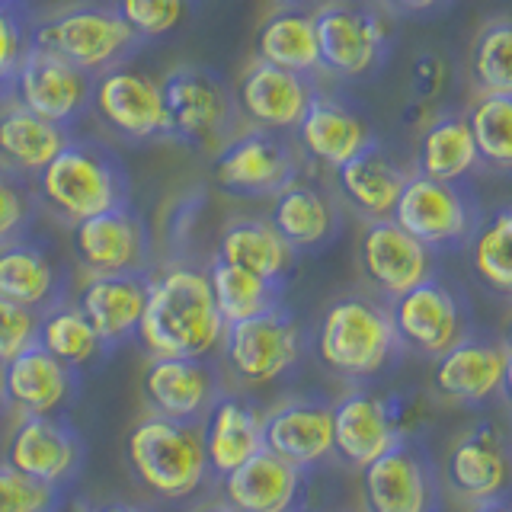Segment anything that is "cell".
Here are the masks:
<instances>
[{
    "instance_id": "7402d4cb",
    "label": "cell",
    "mask_w": 512,
    "mask_h": 512,
    "mask_svg": "<svg viewBox=\"0 0 512 512\" xmlns=\"http://www.w3.org/2000/svg\"><path fill=\"white\" fill-rule=\"evenodd\" d=\"M202 448L208 464V480L218 484L224 474L240 468L263 445V413L253 400L240 394H218V400L202 416Z\"/></svg>"
},
{
    "instance_id": "3957f363",
    "label": "cell",
    "mask_w": 512,
    "mask_h": 512,
    "mask_svg": "<svg viewBox=\"0 0 512 512\" xmlns=\"http://www.w3.org/2000/svg\"><path fill=\"white\" fill-rule=\"evenodd\" d=\"M29 45L58 55L90 77L119 68L141 48L119 7L109 4H71L29 16Z\"/></svg>"
},
{
    "instance_id": "f546056e",
    "label": "cell",
    "mask_w": 512,
    "mask_h": 512,
    "mask_svg": "<svg viewBox=\"0 0 512 512\" xmlns=\"http://www.w3.org/2000/svg\"><path fill=\"white\" fill-rule=\"evenodd\" d=\"M333 176H336L340 196L356 208L362 218L372 221V218H388L394 212V202L410 173L400 167L378 141H372L352 160H346L340 170H333Z\"/></svg>"
},
{
    "instance_id": "d6a6232c",
    "label": "cell",
    "mask_w": 512,
    "mask_h": 512,
    "mask_svg": "<svg viewBox=\"0 0 512 512\" xmlns=\"http://www.w3.org/2000/svg\"><path fill=\"white\" fill-rule=\"evenodd\" d=\"M215 256H221V260H228L234 266H244L263 279L285 285L298 253L288 247V240L276 231V224L269 218L237 215L221 228Z\"/></svg>"
},
{
    "instance_id": "9c48e42d",
    "label": "cell",
    "mask_w": 512,
    "mask_h": 512,
    "mask_svg": "<svg viewBox=\"0 0 512 512\" xmlns=\"http://www.w3.org/2000/svg\"><path fill=\"white\" fill-rule=\"evenodd\" d=\"M314 13L320 71L340 80L368 77L388 52L381 13L359 0H324Z\"/></svg>"
},
{
    "instance_id": "c3c4849f",
    "label": "cell",
    "mask_w": 512,
    "mask_h": 512,
    "mask_svg": "<svg viewBox=\"0 0 512 512\" xmlns=\"http://www.w3.org/2000/svg\"><path fill=\"white\" fill-rule=\"evenodd\" d=\"M474 512H512V500H503L500 493L487 496V500H477Z\"/></svg>"
},
{
    "instance_id": "9f6ffc18",
    "label": "cell",
    "mask_w": 512,
    "mask_h": 512,
    "mask_svg": "<svg viewBox=\"0 0 512 512\" xmlns=\"http://www.w3.org/2000/svg\"><path fill=\"white\" fill-rule=\"evenodd\" d=\"M285 4H295V0H285Z\"/></svg>"
},
{
    "instance_id": "f35d334b",
    "label": "cell",
    "mask_w": 512,
    "mask_h": 512,
    "mask_svg": "<svg viewBox=\"0 0 512 512\" xmlns=\"http://www.w3.org/2000/svg\"><path fill=\"white\" fill-rule=\"evenodd\" d=\"M468 77L477 93H512V20L477 29L468 48Z\"/></svg>"
},
{
    "instance_id": "7bdbcfd3",
    "label": "cell",
    "mask_w": 512,
    "mask_h": 512,
    "mask_svg": "<svg viewBox=\"0 0 512 512\" xmlns=\"http://www.w3.org/2000/svg\"><path fill=\"white\" fill-rule=\"evenodd\" d=\"M64 506V487L42 484L0 464V512H58Z\"/></svg>"
},
{
    "instance_id": "4316f807",
    "label": "cell",
    "mask_w": 512,
    "mask_h": 512,
    "mask_svg": "<svg viewBox=\"0 0 512 512\" xmlns=\"http://www.w3.org/2000/svg\"><path fill=\"white\" fill-rule=\"evenodd\" d=\"M218 484L237 512H292L301 496V471L269 448H260Z\"/></svg>"
},
{
    "instance_id": "8992f818",
    "label": "cell",
    "mask_w": 512,
    "mask_h": 512,
    "mask_svg": "<svg viewBox=\"0 0 512 512\" xmlns=\"http://www.w3.org/2000/svg\"><path fill=\"white\" fill-rule=\"evenodd\" d=\"M160 84H164L167 96L173 141L215 154L234 135L240 112L234 103V90L224 84L221 74L205 68V64H180Z\"/></svg>"
},
{
    "instance_id": "7a4b0ae2",
    "label": "cell",
    "mask_w": 512,
    "mask_h": 512,
    "mask_svg": "<svg viewBox=\"0 0 512 512\" xmlns=\"http://www.w3.org/2000/svg\"><path fill=\"white\" fill-rule=\"evenodd\" d=\"M39 212L74 228L77 221L93 218L128 199V173L119 154L96 138L68 135L58 154L32 180Z\"/></svg>"
},
{
    "instance_id": "44dd1931",
    "label": "cell",
    "mask_w": 512,
    "mask_h": 512,
    "mask_svg": "<svg viewBox=\"0 0 512 512\" xmlns=\"http://www.w3.org/2000/svg\"><path fill=\"white\" fill-rule=\"evenodd\" d=\"M263 445L298 471H308L333 452V404L314 397L285 400L263 413Z\"/></svg>"
},
{
    "instance_id": "5bb4252c",
    "label": "cell",
    "mask_w": 512,
    "mask_h": 512,
    "mask_svg": "<svg viewBox=\"0 0 512 512\" xmlns=\"http://www.w3.org/2000/svg\"><path fill=\"white\" fill-rule=\"evenodd\" d=\"M4 461L32 480L68 487L84 468V442L68 416L29 413L16 423Z\"/></svg>"
},
{
    "instance_id": "11a10c76",
    "label": "cell",
    "mask_w": 512,
    "mask_h": 512,
    "mask_svg": "<svg viewBox=\"0 0 512 512\" xmlns=\"http://www.w3.org/2000/svg\"><path fill=\"white\" fill-rule=\"evenodd\" d=\"M7 407V400H4V365H0V410Z\"/></svg>"
},
{
    "instance_id": "f5cc1de1",
    "label": "cell",
    "mask_w": 512,
    "mask_h": 512,
    "mask_svg": "<svg viewBox=\"0 0 512 512\" xmlns=\"http://www.w3.org/2000/svg\"><path fill=\"white\" fill-rule=\"evenodd\" d=\"M0 7H13V10H26V0H0Z\"/></svg>"
},
{
    "instance_id": "83f0119b",
    "label": "cell",
    "mask_w": 512,
    "mask_h": 512,
    "mask_svg": "<svg viewBox=\"0 0 512 512\" xmlns=\"http://www.w3.org/2000/svg\"><path fill=\"white\" fill-rule=\"evenodd\" d=\"M397 439L384 397L352 391L333 404V455L349 468H365Z\"/></svg>"
},
{
    "instance_id": "e575fe53",
    "label": "cell",
    "mask_w": 512,
    "mask_h": 512,
    "mask_svg": "<svg viewBox=\"0 0 512 512\" xmlns=\"http://www.w3.org/2000/svg\"><path fill=\"white\" fill-rule=\"evenodd\" d=\"M413 167L420 176L442 183H455L480 167L468 116L464 112H442V116L429 119L420 141H416Z\"/></svg>"
},
{
    "instance_id": "bcb514c9",
    "label": "cell",
    "mask_w": 512,
    "mask_h": 512,
    "mask_svg": "<svg viewBox=\"0 0 512 512\" xmlns=\"http://www.w3.org/2000/svg\"><path fill=\"white\" fill-rule=\"evenodd\" d=\"M448 80H452V71H448V64H445L442 55H436V52L416 55L413 71H410L413 112H423V116H429L432 106H436L445 96Z\"/></svg>"
},
{
    "instance_id": "6da1fadb",
    "label": "cell",
    "mask_w": 512,
    "mask_h": 512,
    "mask_svg": "<svg viewBox=\"0 0 512 512\" xmlns=\"http://www.w3.org/2000/svg\"><path fill=\"white\" fill-rule=\"evenodd\" d=\"M224 327L205 269L173 263L148 276V304L138 327L148 356L208 359L221 346Z\"/></svg>"
},
{
    "instance_id": "4fadbf2b",
    "label": "cell",
    "mask_w": 512,
    "mask_h": 512,
    "mask_svg": "<svg viewBox=\"0 0 512 512\" xmlns=\"http://www.w3.org/2000/svg\"><path fill=\"white\" fill-rule=\"evenodd\" d=\"M71 250L84 272H151V234L132 202L77 221Z\"/></svg>"
},
{
    "instance_id": "8fae6325",
    "label": "cell",
    "mask_w": 512,
    "mask_h": 512,
    "mask_svg": "<svg viewBox=\"0 0 512 512\" xmlns=\"http://www.w3.org/2000/svg\"><path fill=\"white\" fill-rule=\"evenodd\" d=\"M90 112L122 141L144 144L170 138L164 84L154 74L125 68V64L93 77Z\"/></svg>"
},
{
    "instance_id": "ffe728a7",
    "label": "cell",
    "mask_w": 512,
    "mask_h": 512,
    "mask_svg": "<svg viewBox=\"0 0 512 512\" xmlns=\"http://www.w3.org/2000/svg\"><path fill=\"white\" fill-rule=\"evenodd\" d=\"M359 269L381 295L397 298L429 276V247L388 218H372L359 237Z\"/></svg>"
},
{
    "instance_id": "52a82bcc",
    "label": "cell",
    "mask_w": 512,
    "mask_h": 512,
    "mask_svg": "<svg viewBox=\"0 0 512 512\" xmlns=\"http://www.w3.org/2000/svg\"><path fill=\"white\" fill-rule=\"evenodd\" d=\"M301 324L288 314L282 304L263 314H253L224 327L221 356L228 372L244 388L269 384L292 372L301 359Z\"/></svg>"
},
{
    "instance_id": "4dcf8cb0",
    "label": "cell",
    "mask_w": 512,
    "mask_h": 512,
    "mask_svg": "<svg viewBox=\"0 0 512 512\" xmlns=\"http://www.w3.org/2000/svg\"><path fill=\"white\" fill-rule=\"evenodd\" d=\"M68 135V128L36 116L16 100L0 103V170L32 183Z\"/></svg>"
},
{
    "instance_id": "b9f144b4",
    "label": "cell",
    "mask_w": 512,
    "mask_h": 512,
    "mask_svg": "<svg viewBox=\"0 0 512 512\" xmlns=\"http://www.w3.org/2000/svg\"><path fill=\"white\" fill-rule=\"evenodd\" d=\"M39 218L36 189L23 176L0 170V247L16 237H26Z\"/></svg>"
},
{
    "instance_id": "7dc6e473",
    "label": "cell",
    "mask_w": 512,
    "mask_h": 512,
    "mask_svg": "<svg viewBox=\"0 0 512 512\" xmlns=\"http://www.w3.org/2000/svg\"><path fill=\"white\" fill-rule=\"evenodd\" d=\"M442 4L445 0H384V7H391L397 13H429Z\"/></svg>"
},
{
    "instance_id": "d6986e66",
    "label": "cell",
    "mask_w": 512,
    "mask_h": 512,
    "mask_svg": "<svg viewBox=\"0 0 512 512\" xmlns=\"http://www.w3.org/2000/svg\"><path fill=\"white\" fill-rule=\"evenodd\" d=\"M141 388L154 413L173 420H202L221 394V375L208 359L151 356Z\"/></svg>"
},
{
    "instance_id": "60d3db41",
    "label": "cell",
    "mask_w": 512,
    "mask_h": 512,
    "mask_svg": "<svg viewBox=\"0 0 512 512\" xmlns=\"http://www.w3.org/2000/svg\"><path fill=\"white\" fill-rule=\"evenodd\" d=\"M119 13L135 32L138 42H157L167 39L170 32L180 29L189 16L196 0H119Z\"/></svg>"
},
{
    "instance_id": "d590c367",
    "label": "cell",
    "mask_w": 512,
    "mask_h": 512,
    "mask_svg": "<svg viewBox=\"0 0 512 512\" xmlns=\"http://www.w3.org/2000/svg\"><path fill=\"white\" fill-rule=\"evenodd\" d=\"M39 343L52 352L55 359L64 365H71L74 372L96 365L103 356H109L103 340L96 336L93 324L84 317V311L77 308L74 298H61L48 311H42L39 320Z\"/></svg>"
},
{
    "instance_id": "603a6c76",
    "label": "cell",
    "mask_w": 512,
    "mask_h": 512,
    "mask_svg": "<svg viewBox=\"0 0 512 512\" xmlns=\"http://www.w3.org/2000/svg\"><path fill=\"white\" fill-rule=\"evenodd\" d=\"M80 372L55 359L42 343H32L4 365L7 407L29 413H61L77 397Z\"/></svg>"
},
{
    "instance_id": "f907efd6",
    "label": "cell",
    "mask_w": 512,
    "mask_h": 512,
    "mask_svg": "<svg viewBox=\"0 0 512 512\" xmlns=\"http://www.w3.org/2000/svg\"><path fill=\"white\" fill-rule=\"evenodd\" d=\"M93 512H151V509L135 506V503H109V506H100V509H93Z\"/></svg>"
},
{
    "instance_id": "cb8c5ba5",
    "label": "cell",
    "mask_w": 512,
    "mask_h": 512,
    "mask_svg": "<svg viewBox=\"0 0 512 512\" xmlns=\"http://www.w3.org/2000/svg\"><path fill=\"white\" fill-rule=\"evenodd\" d=\"M295 138L298 151L324 170H340L346 160L375 141L359 112H352L343 100L327 93H314L308 112L295 128Z\"/></svg>"
},
{
    "instance_id": "8d00e7d4",
    "label": "cell",
    "mask_w": 512,
    "mask_h": 512,
    "mask_svg": "<svg viewBox=\"0 0 512 512\" xmlns=\"http://www.w3.org/2000/svg\"><path fill=\"white\" fill-rule=\"evenodd\" d=\"M208 285H212L215 304L224 317V324H234V320H244L253 314H263L269 308L282 304V285L256 276V272L234 266L228 260L215 256L205 269Z\"/></svg>"
},
{
    "instance_id": "f6af8a7d",
    "label": "cell",
    "mask_w": 512,
    "mask_h": 512,
    "mask_svg": "<svg viewBox=\"0 0 512 512\" xmlns=\"http://www.w3.org/2000/svg\"><path fill=\"white\" fill-rule=\"evenodd\" d=\"M39 320V311L23 308V304L0 295V365H7L23 349L39 343Z\"/></svg>"
},
{
    "instance_id": "ba28073f",
    "label": "cell",
    "mask_w": 512,
    "mask_h": 512,
    "mask_svg": "<svg viewBox=\"0 0 512 512\" xmlns=\"http://www.w3.org/2000/svg\"><path fill=\"white\" fill-rule=\"evenodd\" d=\"M301 173V151L285 132L247 128L215 151V183L234 199H272Z\"/></svg>"
},
{
    "instance_id": "74e56055",
    "label": "cell",
    "mask_w": 512,
    "mask_h": 512,
    "mask_svg": "<svg viewBox=\"0 0 512 512\" xmlns=\"http://www.w3.org/2000/svg\"><path fill=\"white\" fill-rule=\"evenodd\" d=\"M464 116H468L480 164L512 173V93H477Z\"/></svg>"
},
{
    "instance_id": "277c9868",
    "label": "cell",
    "mask_w": 512,
    "mask_h": 512,
    "mask_svg": "<svg viewBox=\"0 0 512 512\" xmlns=\"http://www.w3.org/2000/svg\"><path fill=\"white\" fill-rule=\"evenodd\" d=\"M125 461L138 484L164 500H183L208 480L202 420L151 413L125 436Z\"/></svg>"
},
{
    "instance_id": "2e32d148",
    "label": "cell",
    "mask_w": 512,
    "mask_h": 512,
    "mask_svg": "<svg viewBox=\"0 0 512 512\" xmlns=\"http://www.w3.org/2000/svg\"><path fill=\"white\" fill-rule=\"evenodd\" d=\"M317 93L314 77L276 68L266 61H250V68L240 74L234 103L240 119L253 128H269V132H295L301 116L308 112Z\"/></svg>"
},
{
    "instance_id": "f1b7e54d",
    "label": "cell",
    "mask_w": 512,
    "mask_h": 512,
    "mask_svg": "<svg viewBox=\"0 0 512 512\" xmlns=\"http://www.w3.org/2000/svg\"><path fill=\"white\" fill-rule=\"evenodd\" d=\"M269 221L276 224V231L288 240V247L295 253L327 247L336 228H340L333 199L317 183L301 180V176H295L292 183L272 196Z\"/></svg>"
},
{
    "instance_id": "7c38bea8",
    "label": "cell",
    "mask_w": 512,
    "mask_h": 512,
    "mask_svg": "<svg viewBox=\"0 0 512 512\" xmlns=\"http://www.w3.org/2000/svg\"><path fill=\"white\" fill-rule=\"evenodd\" d=\"M10 100L71 132L74 125L90 116L93 77L61 61L58 55L29 45L20 58V68H16Z\"/></svg>"
},
{
    "instance_id": "30bf717a",
    "label": "cell",
    "mask_w": 512,
    "mask_h": 512,
    "mask_svg": "<svg viewBox=\"0 0 512 512\" xmlns=\"http://www.w3.org/2000/svg\"><path fill=\"white\" fill-rule=\"evenodd\" d=\"M365 512H439V474L423 442L397 436L362 468Z\"/></svg>"
},
{
    "instance_id": "9a60e30c",
    "label": "cell",
    "mask_w": 512,
    "mask_h": 512,
    "mask_svg": "<svg viewBox=\"0 0 512 512\" xmlns=\"http://www.w3.org/2000/svg\"><path fill=\"white\" fill-rule=\"evenodd\" d=\"M391 218L426 247H452L468 240L474 231L468 196L455 183L429 180L420 173L407 176Z\"/></svg>"
},
{
    "instance_id": "d4e9b609",
    "label": "cell",
    "mask_w": 512,
    "mask_h": 512,
    "mask_svg": "<svg viewBox=\"0 0 512 512\" xmlns=\"http://www.w3.org/2000/svg\"><path fill=\"white\" fill-rule=\"evenodd\" d=\"M68 272L39 240L16 237L0 247V295L32 311H48L68 298Z\"/></svg>"
},
{
    "instance_id": "816d5d0a",
    "label": "cell",
    "mask_w": 512,
    "mask_h": 512,
    "mask_svg": "<svg viewBox=\"0 0 512 512\" xmlns=\"http://www.w3.org/2000/svg\"><path fill=\"white\" fill-rule=\"evenodd\" d=\"M199 512H237L228 500H215V503H205Z\"/></svg>"
},
{
    "instance_id": "ac0fdd59",
    "label": "cell",
    "mask_w": 512,
    "mask_h": 512,
    "mask_svg": "<svg viewBox=\"0 0 512 512\" xmlns=\"http://www.w3.org/2000/svg\"><path fill=\"white\" fill-rule=\"evenodd\" d=\"M391 324L397 343L423 352V356H442L448 346L461 340V308L448 285L426 276L407 292L391 298Z\"/></svg>"
},
{
    "instance_id": "5b68a950",
    "label": "cell",
    "mask_w": 512,
    "mask_h": 512,
    "mask_svg": "<svg viewBox=\"0 0 512 512\" xmlns=\"http://www.w3.org/2000/svg\"><path fill=\"white\" fill-rule=\"evenodd\" d=\"M397 349L391 311L365 295L336 298L320 317L317 356L343 378H372Z\"/></svg>"
},
{
    "instance_id": "ab89813d",
    "label": "cell",
    "mask_w": 512,
    "mask_h": 512,
    "mask_svg": "<svg viewBox=\"0 0 512 512\" xmlns=\"http://www.w3.org/2000/svg\"><path fill=\"white\" fill-rule=\"evenodd\" d=\"M471 266L487 288L512 295V205L484 218V224L474 231Z\"/></svg>"
},
{
    "instance_id": "836d02e7",
    "label": "cell",
    "mask_w": 512,
    "mask_h": 512,
    "mask_svg": "<svg viewBox=\"0 0 512 512\" xmlns=\"http://www.w3.org/2000/svg\"><path fill=\"white\" fill-rule=\"evenodd\" d=\"M253 55H256V61L276 64V68L295 71L304 77L320 74L314 13L304 7H295V4L272 10L260 23V29H256Z\"/></svg>"
},
{
    "instance_id": "db71d44e",
    "label": "cell",
    "mask_w": 512,
    "mask_h": 512,
    "mask_svg": "<svg viewBox=\"0 0 512 512\" xmlns=\"http://www.w3.org/2000/svg\"><path fill=\"white\" fill-rule=\"evenodd\" d=\"M506 352H512V317L506 320Z\"/></svg>"
},
{
    "instance_id": "484cf974",
    "label": "cell",
    "mask_w": 512,
    "mask_h": 512,
    "mask_svg": "<svg viewBox=\"0 0 512 512\" xmlns=\"http://www.w3.org/2000/svg\"><path fill=\"white\" fill-rule=\"evenodd\" d=\"M445 487L461 500H487L496 496L509 480V458L500 429L493 423H477L468 436H461L445 458Z\"/></svg>"
},
{
    "instance_id": "681fc988",
    "label": "cell",
    "mask_w": 512,
    "mask_h": 512,
    "mask_svg": "<svg viewBox=\"0 0 512 512\" xmlns=\"http://www.w3.org/2000/svg\"><path fill=\"white\" fill-rule=\"evenodd\" d=\"M500 388L506 394V400L512 404V352H506V365H503V378H500Z\"/></svg>"
},
{
    "instance_id": "e0dca14e",
    "label": "cell",
    "mask_w": 512,
    "mask_h": 512,
    "mask_svg": "<svg viewBox=\"0 0 512 512\" xmlns=\"http://www.w3.org/2000/svg\"><path fill=\"white\" fill-rule=\"evenodd\" d=\"M151 272H87L77 285L74 304L93 324L106 352L138 340V327L148 304Z\"/></svg>"
},
{
    "instance_id": "1f68e13d",
    "label": "cell",
    "mask_w": 512,
    "mask_h": 512,
    "mask_svg": "<svg viewBox=\"0 0 512 512\" xmlns=\"http://www.w3.org/2000/svg\"><path fill=\"white\" fill-rule=\"evenodd\" d=\"M506 349L490 340H461L448 346L432 372V388L448 400L477 404L500 388Z\"/></svg>"
},
{
    "instance_id": "ee69618b",
    "label": "cell",
    "mask_w": 512,
    "mask_h": 512,
    "mask_svg": "<svg viewBox=\"0 0 512 512\" xmlns=\"http://www.w3.org/2000/svg\"><path fill=\"white\" fill-rule=\"evenodd\" d=\"M26 48H29V13L0 7V103L10 100L13 77Z\"/></svg>"
}]
</instances>
